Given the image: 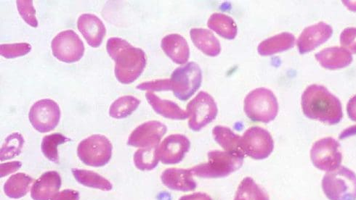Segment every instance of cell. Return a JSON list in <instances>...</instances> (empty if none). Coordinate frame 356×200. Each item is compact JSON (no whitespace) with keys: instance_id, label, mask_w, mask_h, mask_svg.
I'll list each match as a JSON object with an SVG mask.
<instances>
[{"instance_id":"cell-11","label":"cell","mask_w":356,"mask_h":200,"mask_svg":"<svg viewBox=\"0 0 356 200\" xmlns=\"http://www.w3.org/2000/svg\"><path fill=\"white\" fill-rule=\"evenodd\" d=\"M51 47L54 56L63 62H77L85 53L83 42L73 30L60 32L53 40Z\"/></svg>"},{"instance_id":"cell-12","label":"cell","mask_w":356,"mask_h":200,"mask_svg":"<svg viewBox=\"0 0 356 200\" xmlns=\"http://www.w3.org/2000/svg\"><path fill=\"white\" fill-rule=\"evenodd\" d=\"M29 118L31 125L39 132L51 131L60 122V107L53 99L39 100L31 108Z\"/></svg>"},{"instance_id":"cell-5","label":"cell","mask_w":356,"mask_h":200,"mask_svg":"<svg viewBox=\"0 0 356 200\" xmlns=\"http://www.w3.org/2000/svg\"><path fill=\"white\" fill-rule=\"evenodd\" d=\"M321 185L330 200H356V174L346 167L327 172Z\"/></svg>"},{"instance_id":"cell-31","label":"cell","mask_w":356,"mask_h":200,"mask_svg":"<svg viewBox=\"0 0 356 200\" xmlns=\"http://www.w3.org/2000/svg\"><path fill=\"white\" fill-rule=\"evenodd\" d=\"M68 141H70V140L59 133H52L51 135L45 136L41 144L42 152L48 160L58 163V146L66 143Z\"/></svg>"},{"instance_id":"cell-32","label":"cell","mask_w":356,"mask_h":200,"mask_svg":"<svg viewBox=\"0 0 356 200\" xmlns=\"http://www.w3.org/2000/svg\"><path fill=\"white\" fill-rule=\"evenodd\" d=\"M24 142V138L20 133H12V135L6 140L1 148V152H0L1 157H0V160L4 161L20 155Z\"/></svg>"},{"instance_id":"cell-17","label":"cell","mask_w":356,"mask_h":200,"mask_svg":"<svg viewBox=\"0 0 356 200\" xmlns=\"http://www.w3.org/2000/svg\"><path fill=\"white\" fill-rule=\"evenodd\" d=\"M61 187V178L56 172H48L42 174L32 186L31 198L34 200H51Z\"/></svg>"},{"instance_id":"cell-29","label":"cell","mask_w":356,"mask_h":200,"mask_svg":"<svg viewBox=\"0 0 356 200\" xmlns=\"http://www.w3.org/2000/svg\"><path fill=\"white\" fill-rule=\"evenodd\" d=\"M140 104V100L133 96L121 97L111 106L109 115L116 119H125L136 110Z\"/></svg>"},{"instance_id":"cell-19","label":"cell","mask_w":356,"mask_h":200,"mask_svg":"<svg viewBox=\"0 0 356 200\" xmlns=\"http://www.w3.org/2000/svg\"><path fill=\"white\" fill-rule=\"evenodd\" d=\"M319 64L326 69L337 70L346 68L353 62L351 53L343 47H329L315 56Z\"/></svg>"},{"instance_id":"cell-6","label":"cell","mask_w":356,"mask_h":200,"mask_svg":"<svg viewBox=\"0 0 356 200\" xmlns=\"http://www.w3.org/2000/svg\"><path fill=\"white\" fill-rule=\"evenodd\" d=\"M202 81L200 67L193 62L176 69L170 78L172 91L181 101H186L195 94L201 87Z\"/></svg>"},{"instance_id":"cell-7","label":"cell","mask_w":356,"mask_h":200,"mask_svg":"<svg viewBox=\"0 0 356 200\" xmlns=\"http://www.w3.org/2000/svg\"><path fill=\"white\" fill-rule=\"evenodd\" d=\"M77 155L81 161L87 165L102 167L111 158L112 144L104 135H92L79 143Z\"/></svg>"},{"instance_id":"cell-23","label":"cell","mask_w":356,"mask_h":200,"mask_svg":"<svg viewBox=\"0 0 356 200\" xmlns=\"http://www.w3.org/2000/svg\"><path fill=\"white\" fill-rule=\"evenodd\" d=\"M145 97L154 111L165 118L172 120H185L188 118L186 110L170 100L161 99L151 92L145 94Z\"/></svg>"},{"instance_id":"cell-21","label":"cell","mask_w":356,"mask_h":200,"mask_svg":"<svg viewBox=\"0 0 356 200\" xmlns=\"http://www.w3.org/2000/svg\"><path fill=\"white\" fill-rule=\"evenodd\" d=\"M190 35L194 45L205 55L216 57L220 53V43L211 31L204 28H192Z\"/></svg>"},{"instance_id":"cell-14","label":"cell","mask_w":356,"mask_h":200,"mask_svg":"<svg viewBox=\"0 0 356 200\" xmlns=\"http://www.w3.org/2000/svg\"><path fill=\"white\" fill-rule=\"evenodd\" d=\"M191 147L189 140L182 135H170L158 147V154L161 162L166 165L181 162Z\"/></svg>"},{"instance_id":"cell-3","label":"cell","mask_w":356,"mask_h":200,"mask_svg":"<svg viewBox=\"0 0 356 200\" xmlns=\"http://www.w3.org/2000/svg\"><path fill=\"white\" fill-rule=\"evenodd\" d=\"M244 110L252 121L268 124L276 119L279 104L276 96L270 90L262 88L248 94Z\"/></svg>"},{"instance_id":"cell-33","label":"cell","mask_w":356,"mask_h":200,"mask_svg":"<svg viewBox=\"0 0 356 200\" xmlns=\"http://www.w3.org/2000/svg\"><path fill=\"white\" fill-rule=\"evenodd\" d=\"M31 49V46L28 43L1 44L0 54L6 58L13 59L27 55Z\"/></svg>"},{"instance_id":"cell-9","label":"cell","mask_w":356,"mask_h":200,"mask_svg":"<svg viewBox=\"0 0 356 200\" xmlns=\"http://www.w3.org/2000/svg\"><path fill=\"white\" fill-rule=\"evenodd\" d=\"M311 158L318 169L331 172L341 166V145L334 138H326L316 142L311 150Z\"/></svg>"},{"instance_id":"cell-36","label":"cell","mask_w":356,"mask_h":200,"mask_svg":"<svg viewBox=\"0 0 356 200\" xmlns=\"http://www.w3.org/2000/svg\"><path fill=\"white\" fill-rule=\"evenodd\" d=\"M341 44L350 53L356 54V28H347L343 31Z\"/></svg>"},{"instance_id":"cell-39","label":"cell","mask_w":356,"mask_h":200,"mask_svg":"<svg viewBox=\"0 0 356 200\" xmlns=\"http://www.w3.org/2000/svg\"><path fill=\"white\" fill-rule=\"evenodd\" d=\"M347 112L349 118L356 122V95L353 96L347 105Z\"/></svg>"},{"instance_id":"cell-13","label":"cell","mask_w":356,"mask_h":200,"mask_svg":"<svg viewBox=\"0 0 356 200\" xmlns=\"http://www.w3.org/2000/svg\"><path fill=\"white\" fill-rule=\"evenodd\" d=\"M167 131V126L159 122H145L131 133L128 138L127 144L140 148L157 147Z\"/></svg>"},{"instance_id":"cell-8","label":"cell","mask_w":356,"mask_h":200,"mask_svg":"<svg viewBox=\"0 0 356 200\" xmlns=\"http://www.w3.org/2000/svg\"><path fill=\"white\" fill-rule=\"evenodd\" d=\"M188 126L194 131H200L217 117L218 109L213 97L205 92H200L188 104Z\"/></svg>"},{"instance_id":"cell-34","label":"cell","mask_w":356,"mask_h":200,"mask_svg":"<svg viewBox=\"0 0 356 200\" xmlns=\"http://www.w3.org/2000/svg\"><path fill=\"white\" fill-rule=\"evenodd\" d=\"M16 3H17L18 10L25 22L32 27H38V22L36 18V10L33 6V1H31V0H18Z\"/></svg>"},{"instance_id":"cell-40","label":"cell","mask_w":356,"mask_h":200,"mask_svg":"<svg viewBox=\"0 0 356 200\" xmlns=\"http://www.w3.org/2000/svg\"><path fill=\"white\" fill-rule=\"evenodd\" d=\"M179 200H213L208 194L202 192L194 193L192 194L185 195L180 198Z\"/></svg>"},{"instance_id":"cell-22","label":"cell","mask_w":356,"mask_h":200,"mask_svg":"<svg viewBox=\"0 0 356 200\" xmlns=\"http://www.w3.org/2000/svg\"><path fill=\"white\" fill-rule=\"evenodd\" d=\"M213 135L217 143L225 149V152L245 158L246 156L243 151L241 137L236 135L231 128L216 126Z\"/></svg>"},{"instance_id":"cell-2","label":"cell","mask_w":356,"mask_h":200,"mask_svg":"<svg viewBox=\"0 0 356 200\" xmlns=\"http://www.w3.org/2000/svg\"><path fill=\"white\" fill-rule=\"evenodd\" d=\"M106 50L115 62L116 78L124 85H129L138 78L147 65V57L143 50L121 38H110Z\"/></svg>"},{"instance_id":"cell-27","label":"cell","mask_w":356,"mask_h":200,"mask_svg":"<svg viewBox=\"0 0 356 200\" xmlns=\"http://www.w3.org/2000/svg\"><path fill=\"white\" fill-rule=\"evenodd\" d=\"M72 172L80 185L106 192L111 191L113 188L108 180L93 172L76 169H73Z\"/></svg>"},{"instance_id":"cell-38","label":"cell","mask_w":356,"mask_h":200,"mask_svg":"<svg viewBox=\"0 0 356 200\" xmlns=\"http://www.w3.org/2000/svg\"><path fill=\"white\" fill-rule=\"evenodd\" d=\"M22 165L21 162H11L1 165V177H4L19 169Z\"/></svg>"},{"instance_id":"cell-37","label":"cell","mask_w":356,"mask_h":200,"mask_svg":"<svg viewBox=\"0 0 356 200\" xmlns=\"http://www.w3.org/2000/svg\"><path fill=\"white\" fill-rule=\"evenodd\" d=\"M51 200H79L77 191L66 190L58 193Z\"/></svg>"},{"instance_id":"cell-24","label":"cell","mask_w":356,"mask_h":200,"mask_svg":"<svg viewBox=\"0 0 356 200\" xmlns=\"http://www.w3.org/2000/svg\"><path fill=\"white\" fill-rule=\"evenodd\" d=\"M296 44V38L293 33L284 32L268 38L259 44L258 53L262 56H270L286 51Z\"/></svg>"},{"instance_id":"cell-18","label":"cell","mask_w":356,"mask_h":200,"mask_svg":"<svg viewBox=\"0 0 356 200\" xmlns=\"http://www.w3.org/2000/svg\"><path fill=\"white\" fill-rule=\"evenodd\" d=\"M161 179L165 187L175 191H193L197 186L191 169H168L161 174Z\"/></svg>"},{"instance_id":"cell-25","label":"cell","mask_w":356,"mask_h":200,"mask_svg":"<svg viewBox=\"0 0 356 200\" xmlns=\"http://www.w3.org/2000/svg\"><path fill=\"white\" fill-rule=\"evenodd\" d=\"M208 27L226 40H234L237 35V26L232 17L222 13H214L209 17Z\"/></svg>"},{"instance_id":"cell-15","label":"cell","mask_w":356,"mask_h":200,"mask_svg":"<svg viewBox=\"0 0 356 200\" xmlns=\"http://www.w3.org/2000/svg\"><path fill=\"white\" fill-rule=\"evenodd\" d=\"M333 29L325 22L307 27L302 32L297 44L301 55L313 51L332 37Z\"/></svg>"},{"instance_id":"cell-16","label":"cell","mask_w":356,"mask_h":200,"mask_svg":"<svg viewBox=\"0 0 356 200\" xmlns=\"http://www.w3.org/2000/svg\"><path fill=\"white\" fill-rule=\"evenodd\" d=\"M77 27L90 46L96 48L102 44L106 28L98 16L89 13L81 15L77 21Z\"/></svg>"},{"instance_id":"cell-4","label":"cell","mask_w":356,"mask_h":200,"mask_svg":"<svg viewBox=\"0 0 356 200\" xmlns=\"http://www.w3.org/2000/svg\"><path fill=\"white\" fill-rule=\"evenodd\" d=\"M244 158L227 152L215 151L208 153V162L193 167V175L204 178H218L229 176L238 170Z\"/></svg>"},{"instance_id":"cell-30","label":"cell","mask_w":356,"mask_h":200,"mask_svg":"<svg viewBox=\"0 0 356 200\" xmlns=\"http://www.w3.org/2000/svg\"><path fill=\"white\" fill-rule=\"evenodd\" d=\"M158 147L142 148L138 150L134 155V163L140 171H152L156 168L159 158Z\"/></svg>"},{"instance_id":"cell-10","label":"cell","mask_w":356,"mask_h":200,"mask_svg":"<svg viewBox=\"0 0 356 200\" xmlns=\"http://www.w3.org/2000/svg\"><path fill=\"white\" fill-rule=\"evenodd\" d=\"M243 151L254 160H264L273 151L274 142L270 133L266 129L253 126L248 129L241 138Z\"/></svg>"},{"instance_id":"cell-20","label":"cell","mask_w":356,"mask_h":200,"mask_svg":"<svg viewBox=\"0 0 356 200\" xmlns=\"http://www.w3.org/2000/svg\"><path fill=\"white\" fill-rule=\"evenodd\" d=\"M161 47L165 53L175 63H186L190 57V49L187 41L181 35L172 33L161 40Z\"/></svg>"},{"instance_id":"cell-28","label":"cell","mask_w":356,"mask_h":200,"mask_svg":"<svg viewBox=\"0 0 356 200\" xmlns=\"http://www.w3.org/2000/svg\"><path fill=\"white\" fill-rule=\"evenodd\" d=\"M234 200H270L268 194L251 177L243 179Z\"/></svg>"},{"instance_id":"cell-35","label":"cell","mask_w":356,"mask_h":200,"mask_svg":"<svg viewBox=\"0 0 356 200\" xmlns=\"http://www.w3.org/2000/svg\"><path fill=\"white\" fill-rule=\"evenodd\" d=\"M137 89L142 91L161 92L172 90L170 79H160L140 83Z\"/></svg>"},{"instance_id":"cell-1","label":"cell","mask_w":356,"mask_h":200,"mask_svg":"<svg viewBox=\"0 0 356 200\" xmlns=\"http://www.w3.org/2000/svg\"><path fill=\"white\" fill-rule=\"evenodd\" d=\"M301 105L304 115L312 120L335 125L343 119L341 100L325 87L312 85L307 88L302 95Z\"/></svg>"},{"instance_id":"cell-26","label":"cell","mask_w":356,"mask_h":200,"mask_svg":"<svg viewBox=\"0 0 356 200\" xmlns=\"http://www.w3.org/2000/svg\"><path fill=\"white\" fill-rule=\"evenodd\" d=\"M33 181L31 176L23 173L15 174L5 183L4 192L10 198H22L28 193Z\"/></svg>"},{"instance_id":"cell-41","label":"cell","mask_w":356,"mask_h":200,"mask_svg":"<svg viewBox=\"0 0 356 200\" xmlns=\"http://www.w3.org/2000/svg\"><path fill=\"white\" fill-rule=\"evenodd\" d=\"M354 135H356V125L345 129L341 135H339V140H345Z\"/></svg>"}]
</instances>
